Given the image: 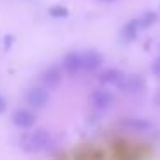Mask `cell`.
Returning <instances> with one entry per match:
<instances>
[{
	"label": "cell",
	"mask_w": 160,
	"mask_h": 160,
	"mask_svg": "<svg viewBox=\"0 0 160 160\" xmlns=\"http://www.w3.org/2000/svg\"><path fill=\"white\" fill-rule=\"evenodd\" d=\"M153 72H155L157 76L160 78V59H157L155 64H153Z\"/></svg>",
	"instance_id": "5bb4252c"
},
{
	"label": "cell",
	"mask_w": 160,
	"mask_h": 160,
	"mask_svg": "<svg viewBox=\"0 0 160 160\" xmlns=\"http://www.w3.org/2000/svg\"><path fill=\"white\" fill-rule=\"evenodd\" d=\"M5 108H7V102H5L4 97H0V114L5 112Z\"/></svg>",
	"instance_id": "9a60e30c"
},
{
	"label": "cell",
	"mask_w": 160,
	"mask_h": 160,
	"mask_svg": "<svg viewBox=\"0 0 160 160\" xmlns=\"http://www.w3.org/2000/svg\"><path fill=\"white\" fill-rule=\"evenodd\" d=\"M26 103L33 108H43L50 100V95L45 88L42 86H33L26 91Z\"/></svg>",
	"instance_id": "7a4b0ae2"
},
{
	"label": "cell",
	"mask_w": 160,
	"mask_h": 160,
	"mask_svg": "<svg viewBox=\"0 0 160 160\" xmlns=\"http://www.w3.org/2000/svg\"><path fill=\"white\" fill-rule=\"evenodd\" d=\"M102 2H114V0H102Z\"/></svg>",
	"instance_id": "e0dca14e"
},
{
	"label": "cell",
	"mask_w": 160,
	"mask_h": 160,
	"mask_svg": "<svg viewBox=\"0 0 160 160\" xmlns=\"http://www.w3.org/2000/svg\"><path fill=\"white\" fill-rule=\"evenodd\" d=\"M64 69H66L67 72H71V74L83 71V59H81V53H69V55H66V59H64Z\"/></svg>",
	"instance_id": "52a82bcc"
},
{
	"label": "cell",
	"mask_w": 160,
	"mask_h": 160,
	"mask_svg": "<svg viewBox=\"0 0 160 160\" xmlns=\"http://www.w3.org/2000/svg\"><path fill=\"white\" fill-rule=\"evenodd\" d=\"M112 102H114V97L105 90H97L91 93V103L98 110H107L112 105Z\"/></svg>",
	"instance_id": "5b68a950"
},
{
	"label": "cell",
	"mask_w": 160,
	"mask_h": 160,
	"mask_svg": "<svg viewBox=\"0 0 160 160\" xmlns=\"http://www.w3.org/2000/svg\"><path fill=\"white\" fill-rule=\"evenodd\" d=\"M53 138L50 134V131L47 129H35V131L26 132L21 138V148L28 153H40L45 152L47 148H50Z\"/></svg>",
	"instance_id": "6da1fadb"
},
{
	"label": "cell",
	"mask_w": 160,
	"mask_h": 160,
	"mask_svg": "<svg viewBox=\"0 0 160 160\" xmlns=\"http://www.w3.org/2000/svg\"><path fill=\"white\" fill-rule=\"evenodd\" d=\"M60 81H62V76H60V72L57 69H48L42 78V83L45 84L47 88H55Z\"/></svg>",
	"instance_id": "9c48e42d"
},
{
	"label": "cell",
	"mask_w": 160,
	"mask_h": 160,
	"mask_svg": "<svg viewBox=\"0 0 160 160\" xmlns=\"http://www.w3.org/2000/svg\"><path fill=\"white\" fill-rule=\"evenodd\" d=\"M138 29H139L138 21H132V22H129V24H126V28H124V31H122V35H124L126 40H132V38L136 36V33H138Z\"/></svg>",
	"instance_id": "8fae6325"
},
{
	"label": "cell",
	"mask_w": 160,
	"mask_h": 160,
	"mask_svg": "<svg viewBox=\"0 0 160 160\" xmlns=\"http://www.w3.org/2000/svg\"><path fill=\"white\" fill-rule=\"evenodd\" d=\"M50 16H53V18H67V9L66 7H59V5H53V7H50Z\"/></svg>",
	"instance_id": "4fadbf2b"
},
{
	"label": "cell",
	"mask_w": 160,
	"mask_h": 160,
	"mask_svg": "<svg viewBox=\"0 0 160 160\" xmlns=\"http://www.w3.org/2000/svg\"><path fill=\"white\" fill-rule=\"evenodd\" d=\"M126 128L132 129V131H146V129L150 128V124L146 121H141V119H131V121H126L124 122Z\"/></svg>",
	"instance_id": "30bf717a"
},
{
	"label": "cell",
	"mask_w": 160,
	"mask_h": 160,
	"mask_svg": "<svg viewBox=\"0 0 160 160\" xmlns=\"http://www.w3.org/2000/svg\"><path fill=\"white\" fill-rule=\"evenodd\" d=\"M155 14H153V12H146V14L145 16H143V18L141 19H139V21H138V24H139V29H145V28H148V26L150 24H153V22H155Z\"/></svg>",
	"instance_id": "7c38bea8"
},
{
	"label": "cell",
	"mask_w": 160,
	"mask_h": 160,
	"mask_svg": "<svg viewBox=\"0 0 160 160\" xmlns=\"http://www.w3.org/2000/svg\"><path fill=\"white\" fill-rule=\"evenodd\" d=\"M121 88L124 93H129V95H138L145 90V81L138 76H126L124 81L121 83Z\"/></svg>",
	"instance_id": "277c9868"
},
{
	"label": "cell",
	"mask_w": 160,
	"mask_h": 160,
	"mask_svg": "<svg viewBox=\"0 0 160 160\" xmlns=\"http://www.w3.org/2000/svg\"><path fill=\"white\" fill-rule=\"evenodd\" d=\"M12 122H14L18 128H33L36 122V117L33 112L26 110V108H19V110H16L14 114H12Z\"/></svg>",
	"instance_id": "3957f363"
},
{
	"label": "cell",
	"mask_w": 160,
	"mask_h": 160,
	"mask_svg": "<svg viewBox=\"0 0 160 160\" xmlns=\"http://www.w3.org/2000/svg\"><path fill=\"white\" fill-rule=\"evenodd\" d=\"M83 59V71H95L102 64V55L97 52H84L81 53Z\"/></svg>",
	"instance_id": "ba28073f"
},
{
	"label": "cell",
	"mask_w": 160,
	"mask_h": 160,
	"mask_svg": "<svg viewBox=\"0 0 160 160\" xmlns=\"http://www.w3.org/2000/svg\"><path fill=\"white\" fill-rule=\"evenodd\" d=\"M155 102H157V103L160 105V91H158V93H157V97H155Z\"/></svg>",
	"instance_id": "2e32d148"
},
{
	"label": "cell",
	"mask_w": 160,
	"mask_h": 160,
	"mask_svg": "<svg viewBox=\"0 0 160 160\" xmlns=\"http://www.w3.org/2000/svg\"><path fill=\"white\" fill-rule=\"evenodd\" d=\"M124 78H126V74H122L121 71H117V69H107V71H103V72L100 74V78L98 79L102 81L103 84H112V86H121V83L124 81Z\"/></svg>",
	"instance_id": "8992f818"
}]
</instances>
